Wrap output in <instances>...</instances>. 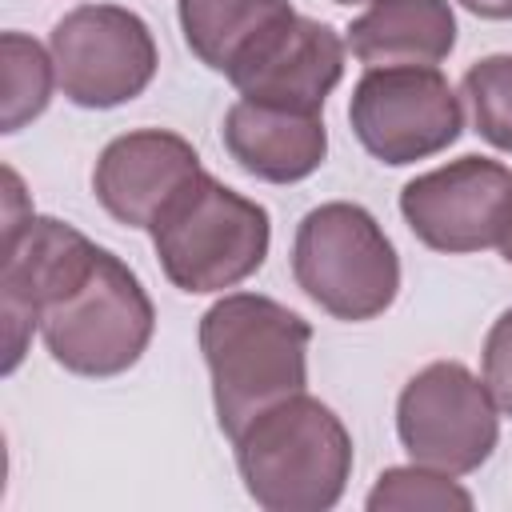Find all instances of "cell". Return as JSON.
I'll list each match as a JSON object with an SVG mask.
<instances>
[{"instance_id":"cell-1","label":"cell","mask_w":512,"mask_h":512,"mask_svg":"<svg viewBox=\"0 0 512 512\" xmlns=\"http://www.w3.org/2000/svg\"><path fill=\"white\" fill-rule=\"evenodd\" d=\"M312 324L272 296L232 292L200 316L220 432L232 440L268 404L304 392Z\"/></svg>"},{"instance_id":"cell-2","label":"cell","mask_w":512,"mask_h":512,"mask_svg":"<svg viewBox=\"0 0 512 512\" xmlns=\"http://www.w3.org/2000/svg\"><path fill=\"white\" fill-rule=\"evenodd\" d=\"M232 448L248 496L268 512H324L344 496L352 476L344 420L308 392L256 412L232 436Z\"/></svg>"},{"instance_id":"cell-3","label":"cell","mask_w":512,"mask_h":512,"mask_svg":"<svg viewBox=\"0 0 512 512\" xmlns=\"http://www.w3.org/2000/svg\"><path fill=\"white\" fill-rule=\"evenodd\" d=\"M164 276L192 296L248 280L272 244L268 208L232 192L204 168L148 224Z\"/></svg>"},{"instance_id":"cell-4","label":"cell","mask_w":512,"mask_h":512,"mask_svg":"<svg viewBox=\"0 0 512 512\" xmlns=\"http://www.w3.org/2000/svg\"><path fill=\"white\" fill-rule=\"evenodd\" d=\"M292 276L300 292L336 320H372L400 292V260L376 216L332 200L312 208L292 240Z\"/></svg>"},{"instance_id":"cell-5","label":"cell","mask_w":512,"mask_h":512,"mask_svg":"<svg viewBox=\"0 0 512 512\" xmlns=\"http://www.w3.org/2000/svg\"><path fill=\"white\" fill-rule=\"evenodd\" d=\"M152 328L156 308L144 284L108 248H100L92 268L40 316L48 356L68 372L96 380L128 372L144 356Z\"/></svg>"},{"instance_id":"cell-6","label":"cell","mask_w":512,"mask_h":512,"mask_svg":"<svg viewBox=\"0 0 512 512\" xmlns=\"http://www.w3.org/2000/svg\"><path fill=\"white\" fill-rule=\"evenodd\" d=\"M4 248H0V320H4V372H16L40 316L60 300L96 260V244L56 216L24 208L20 176L4 172Z\"/></svg>"},{"instance_id":"cell-7","label":"cell","mask_w":512,"mask_h":512,"mask_svg":"<svg viewBox=\"0 0 512 512\" xmlns=\"http://www.w3.org/2000/svg\"><path fill=\"white\" fill-rule=\"evenodd\" d=\"M356 140L384 164H416L448 144L464 128V108L452 84L432 64L368 68L348 100Z\"/></svg>"},{"instance_id":"cell-8","label":"cell","mask_w":512,"mask_h":512,"mask_svg":"<svg viewBox=\"0 0 512 512\" xmlns=\"http://www.w3.org/2000/svg\"><path fill=\"white\" fill-rule=\"evenodd\" d=\"M396 432L416 464L464 476L492 456L500 440V404L460 360H436L400 388Z\"/></svg>"},{"instance_id":"cell-9","label":"cell","mask_w":512,"mask_h":512,"mask_svg":"<svg viewBox=\"0 0 512 512\" xmlns=\"http://www.w3.org/2000/svg\"><path fill=\"white\" fill-rule=\"evenodd\" d=\"M56 84L80 108H116L136 100L156 76V40L148 24L120 4H80L48 36Z\"/></svg>"},{"instance_id":"cell-10","label":"cell","mask_w":512,"mask_h":512,"mask_svg":"<svg viewBox=\"0 0 512 512\" xmlns=\"http://www.w3.org/2000/svg\"><path fill=\"white\" fill-rule=\"evenodd\" d=\"M512 200V168L488 156H460L400 188V212L432 252H480L496 244Z\"/></svg>"},{"instance_id":"cell-11","label":"cell","mask_w":512,"mask_h":512,"mask_svg":"<svg viewBox=\"0 0 512 512\" xmlns=\"http://www.w3.org/2000/svg\"><path fill=\"white\" fill-rule=\"evenodd\" d=\"M344 76V40L332 24L292 12L224 80L244 100L320 112Z\"/></svg>"},{"instance_id":"cell-12","label":"cell","mask_w":512,"mask_h":512,"mask_svg":"<svg viewBox=\"0 0 512 512\" xmlns=\"http://www.w3.org/2000/svg\"><path fill=\"white\" fill-rule=\"evenodd\" d=\"M200 172L196 148L164 128H140L116 136L96 168H92V192L104 204V212L128 228H148L156 212Z\"/></svg>"},{"instance_id":"cell-13","label":"cell","mask_w":512,"mask_h":512,"mask_svg":"<svg viewBox=\"0 0 512 512\" xmlns=\"http://www.w3.org/2000/svg\"><path fill=\"white\" fill-rule=\"evenodd\" d=\"M224 148L248 176L268 184H296L324 164L328 132L320 112L240 96L224 116Z\"/></svg>"},{"instance_id":"cell-14","label":"cell","mask_w":512,"mask_h":512,"mask_svg":"<svg viewBox=\"0 0 512 512\" xmlns=\"http://www.w3.org/2000/svg\"><path fill=\"white\" fill-rule=\"evenodd\" d=\"M456 44V16L448 0H372L348 24V48L368 68L436 64Z\"/></svg>"},{"instance_id":"cell-15","label":"cell","mask_w":512,"mask_h":512,"mask_svg":"<svg viewBox=\"0 0 512 512\" xmlns=\"http://www.w3.org/2000/svg\"><path fill=\"white\" fill-rule=\"evenodd\" d=\"M292 12L288 0H180V28L192 56L228 76Z\"/></svg>"},{"instance_id":"cell-16","label":"cell","mask_w":512,"mask_h":512,"mask_svg":"<svg viewBox=\"0 0 512 512\" xmlns=\"http://www.w3.org/2000/svg\"><path fill=\"white\" fill-rule=\"evenodd\" d=\"M0 72H4V80H0L4 84L0 88V132H20L52 100V84H56L52 52H44L24 32H4L0 36Z\"/></svg>"},{"instance_id":"cell-17","label":"cell","mask_w":512,"mask_h":512,"mask_svg":"<svg viewBox=\"0 0 512 512\" xmlns=\"http://www.w3.org/2000/svg\"><path fill=\"white\" fill-rule=\"evenodd\" d=\"M368 512H412V508H428V512H448L472 508V492L460 488L452 480V472L428 468V464H408V468H384L368 492Z\"/></svg>"},{"instance_id":"cell-18","label":"cell","mask_w":512,"mask_h":512,"mask_svg":"<svg viewBox=\"0 0 512 512\" xmlns=\"http://www.w3.org/2000/svg\"><path fill=\"white\" fill-rule=\"evenodd\" d=\"M464 96L472 104L476 132L492 148L512 152V52L476 60L464 72Z\"/></svg>"},{"instance_id":"cell-19","label":"cell","mask_w":512,"mask_h":512,"mask_svg":"<svg viewBox=\"0 0 512 512\" xmlns=\"http://www.w3.org/2000/svg\"><path fill=\"white\" fill-rule=\"evenodd\" d=\"M480 360H484V384H488V392L496 396L500 412L512 416V308L492 320V328L484 336Z\"/></svg>"},{"instance_id":"cell-20","label":"cell","mask_w":512,"mask_h":512,"mask_svg":"<svg viewBox=\"0 0 512 512\" xmlns=\"http://www.w3.org/2000/svg\"><path fill=\"white\" fill-rule=\"evenodd\" d=\"M460 4L484 20H512V0H460Z\"/></svg>"},{"instance_id":"cell-21","label":"cell","mask_w":512,"mask_h":512,"mask_svg":"<svg viewBox=\"0 0 512 512\" xmlns=\"http://www.w3.org/2000/svg\"><path fill=\"white\" fill-rule=\"evenodd\" d=\"M496 248H500V256L512 264V200H508V208H504V220H500V236H496Z\"/></svg>"},{"instance_id":"cell-22","label":"cell","mask_w":512,"mask_h":512,"mask_svg":"<svg viewBox=\"0 0 512 512\" xmlns=\"http://www.w3.org/2000/svg\"><path fill=\"white\" fill-rule=\"evenodd\" d=\"M332 4H364V0H332Z\"/></svg>"}]
</instances>
